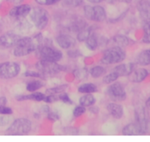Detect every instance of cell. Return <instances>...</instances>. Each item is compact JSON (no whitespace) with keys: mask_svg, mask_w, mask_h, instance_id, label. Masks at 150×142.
Here are the masks:
<instances>
[{"mask_svg":"<svg viewBox=\"0 0 150 142\" xmlns=\"http://www.w3.org/2000/svg\"><path fill=\"white\" fill-rule=\"evenodd\" d=\"M41 41L42 39L40 38V36H36L35 38L21 37L14 46L13 55L18 57L29 55L36 51L38 47L40 45Z\"/></svg>","mask_w":150,"mask_h":142,"instance_id":"cell-1","label":"cell"},{"mask_svg":"<svg viewBox=\"0 0 150 142\" xmlns=\"http://www.w3.org/2000/svg\"><path fill=\"white\" fill-rule=\"evenodd\" d=\"M32 123L26 118H18L11 122L5 133L8 136H24L32 131Z\"/></svg>","mask_w":150,"mask_h":142,"instance_id":"cell-2","label":"cell"},{"mask_svg":"<svg viewBox=\"0 0 150 142\" xmlns=\"http://www.w3.org/2000/svg\"><path fill=\"white\" fill-rule=\"evenodd\" d=\"M125 58L126 52L124 48L115 46L104 51L100 61L104 65L117 64L124 61Z\"/></svg>","mask_w":150,"mask_h":142,"instance_id":"cell-3","label":"cell"},{"mask_svg":"<svg viewBox=\"0 0 150 142\" xmlns=\"http://www.w3.org/2000/svg\"><path fill=\"white\" fill-rule=\"evenodd\" d=\"M29 16L35 27L39 30L45 29L49 22V14L43 7H35L31 10Z\"/></svg>","mask_w":150,"mask_h":142,"instance_id":"cell-4","label":"cell"},{"mask_svg":"<svg viewBox=\"0 0 150 142\" xmlns=\"http://www.w3.org/2000/svg\"><path fill=\"white\" fill-rule=\"evenodd\" d=\"M36 51L40 60L59 62L63 57L62 52L60 50L48 45H40Z\"/></svg>","mask_w":150,"mask_h":142,"instance_id":"cell-5","label":"cell"},{"mask_svg":"<svg viewBox=\"0 0 150 142\" xmlns=\"http://www.w3.org/2000/svg\"><path fill=\"white\" fill-rule=\"evenodd\" d=\"M83 14L88 20L95 22H103L107 18L105 9L101 5H85Z\"/></svg>","mask_w":150,"mask_h":142,"instance_id":"cell-6","label":"cell"},{"mask_svg":"<svg viewBox=\"0 0 150 142\" xmlns=\"http://www.w3.org/2000/svg\"><path fill=\"white\" fill-rule=\"evenodd\" d=\"M20 72L21 66L18 63L13 61L0 63V79H13L17 77Z\"/></svg>","mask_w":150,"mask_h":142,"instance_id":"cell-7","label":"cell"},{"mask_svg":"<svg viewBox=\"0 0 150 142\" xmlns=\"http://www.w3.org/2000/svg\"><path fill=\"white\" fill-rule=\"evenodd\" d=\"M38 72L42 75H55L61 72L64 67L59 64L58 62L40 60L35 65Z\"/></svg>","mask_w":150,"mask_h":142,"instance_id":"cell-8","label":"cell"},{"mask_svg":"<svg viewBox=\"0 0 150 142\" xmlns=\"http://www.w3.org/2000/svg\"><path fill=\"white\" fill-rule=\"evenodd\" d=\"M107 95L114 102H122L127 98V94L120 82H114L110 84L106 90Z\"/></svg>","mask_w":150,"mask_h":142,"instance_id":"cell-9","label":"cell"},{"mask_svg":"<svg viewBox=\"0 0 150 142\" xmlns=\"http://www.w3.org/2000/svg\"><path fill=\"white\" fill-rule=\"evenodd\" d=\"M32 7L29 4H19L10 10V16L16 19H23L29 14Z\"/></svg>","mask_w":150,"mask_h":142,"instance_id":"cell-10","label":"cell"},{"mask_svg":"<svg viewBox=\"0 0 150 142\" xmlns=\"http://www.w3.org/2000/svg\"><path fill=\"white\" fill-rule=\"evenodd\" d=\"M21 37L13 32H7L0 36V47L10 48L14 47Z\"/></svg>","mask_w":150,"mask_h":142,"instance_id":"cell-11","label":"cell"},{"mask_svg":"<svg viewBox=\"0 0 150 142\" xmlns=\"http://www.w3.org/2000/svg\"><path fill=\"white\" fill-rule=\"evenodd\" d=\"M56 41L59 47L63 49H69L76 44V40L72 36L66 34L58 35L56 38Z\"/></svg>","mask_w":150,"mask_h":142,"instance_id":"cell-12","label":"cell"},{"mask_svg":"<svg viewBox=\"0 0 150 142\" xmlns=\"http://www.w3.org/2000/svg\"><path fill=\"white\" fill-rule=\"evenodd\" d=\"M106 109L109 114L116 119H122L124 115V108L117 102L108 103L107 105Z\"/></svg>","mask_w":150,"mask_h":142,"instance_id":"cell-13","label":"cell"},{"mask_svg":"<svg viewBox=\"0 0 150 142\" xmlns=\"http://www.w3.org/2000/svg\"><path fill=\"white\" fill-rule=\"evenodd\" d=\"M135 69V65L133 63H122L116 66L113 71L115 72L119 77H127L130 76L132 72Z\"/></svg>","mask_w":150,"mask_h":142,"instance_id":"cell-14","label":"cell"},{"mask_svg":"<svg viewBox=\"0 0 150 142\" xmlns=\"http://www.w3.org/2000/svg\"><path fill=\"white\" fill-rule=\"evenodd\" d=\"M122 133L124 136L144 135L142 128L136 122H135L134 123L132 122V123L125 125L122 130Z\"/></svg>","mask_w":150,"mask_h":142,"instance_id":"cell-15","label":"cell"},{"mask_svg":"<svg viewBox=\"0 0 150 142\" xmlns=\"http://www.w3.org/2000/svg\"><path fill=\"white\" fill-rule=\"evenodd\" d=\"M149 75V71L145 68H139L133 70L131 75V80L136 83H141L148 77Z\"/></svg>","mask_w":150,"mask_h":142,"instance_id":"cell-16","label":"cell"},{"mask_svg":"<svg viewBox=\"0 0 150 142\" xmlns=\"http://www.w3.org/2000/svg\"><path fill=\"white\" fill-rule=\"evenodd\" d=\"M45 97V94L39 91H35V92H32V94H25V95H19L16 97V100L19 102L27 101V100H31V101L35 102H42L43 101Z\"/></svg>","mask_w":150,"mask_h":142,"instance_id":"cell-17","label":"cell"},{"mask_svg":"<svg viewBox=\"0 0 150 142\" xmlns=\"http://www.w3.org/2000/svg\"><path fill=\"white\" fill-rule=\"evenodd\" d=\"M138 9L142 19L146 22L150 21V1L144 0L140 1L138 5Z\"/></svg>","mask_w":150,"mask_h":142,"instance_id":"cell-18","label":"cell"},{"mask_svg":"<svg viewBox=\"0 0 150 142\" xmlns=\"http://www.w3.org/2000/svg\"><path fill=\"white\" fill-rule=\"evenodd\" d=\"M136 63L141 66H147L150 65V49L141 52L136 57Z\"/></svg>","mask_w":150,"mask_h":142,"instance_id":"cell-19","label":"cell"},{"mask_svg":"<svg viewBox=\"0 0 150 142\" xmlns=\"http://www.w3.org/2000/svg\"><path fill=\"white\" fill-rule=\"evenodd\" d=\"M113 42L117 47L125 48L131 45L133 41L127 36L124 35H117L113 38Z\"/></svg>","mask_w":150,"mask_h":142,"instance_id":"cell-20","label":"cell"},{"mask_svg":"<svg viewBox=\"0 0 150 142\" xmlns=\"http://www.w3.org/2000/svg\"><path fill=\"white\" fill-rule=\"evenodd\" d=\"M78 91L81 94H94L98 91V88L95 84L92 82H86L81 84L78 87Z\"/></svg>","mask_w":150,"mask_h":142,"instance_id":"cell-21","label":"cell"},{"mask_svg":"<svg viewBox=\"0 0 150 142\" xmlns=\"http://www.w3.org/2000/svg\"><path fill=\"white\" fill-rule=\"evenodd\" d=\"M96 103V98L92 94H84L79 98V104L86 108L94 105Z\"/></svg>","mask_w":150,"mask_h":142,"instance_id":"cell-22","label":"cell"},{"mask_svg":"<svg viewBox=\"0 0 150 142\" xmlns=\"http://www.w3.org/2000/svg\"><path fill=\"white\" fill-rule=\"evenodd\" d=\"M84 42L86 47L91 51H95L99 47V38L94 32L90 35V36Z\"/></svg>","mask_w":150,"mask_h":142,"instance_id":"cell-23","label":"cell"},{"mask_svg":"<svg viewBox=\"0 0 150 142\" xmlns=\"http://www.w3.org/2000/svg\"><path fill=\"white\" fill-rule=\"evenodd\" d=\"M44 86L43 82L40 80H34L27 82L26 85V90L29 92H35Z\"/></svg>","mask_w":150,"mask_h":142,"instance_id":"cell-24","label":"cell"},{"mask_svg":"<svg viewBox=\"0 0 150 142\" xmlns=\"http://www.w3.org/2000/svg\"><path fill=\"white\" fill-rule=\"evenodd\" d=\"M105 72H106L105 69L102 66H95L89 70V74H90L91 77L95 79H98V78L103 76Z\"/></svg>","mask_w":150,"mask_h":142,"instance_id":"cell-25","label":"cell"},{"mask_svg":"<svg viewBox=\"0 0 150 142\" xmlns=\"http://www.w3.org/2000/svg\"><path fill=\"white\" fill-rule=\"evenodd\" d=\"M68 88V85L66 84H63V85H57V86L52 87V88H49L45 91V93L47 94H59L61 93L64 92Z\"/></svg>","mask_w":150,"mask_h":142,"instance_id":"cell-26","label":"cell"},{"mask_svg":"<svg viewBox=\"0 0 150 142\" xmlns=\"http://www.w3.org/2000/svg\"><path fill=\"white\" fill-rule=\"evenodd\" d=\"M92 33H93V32H92V28L89 27H86V28H84L83 29L81 30L80 32H78L77 39L79 41H82L83 42V41H86Z\"/></svg>","mask_w":150,"mask_h":142,"instance_id":"cell-27","label":"cell"},{"mask_svg":"<svg viewBox=\"0 0 150 142\" xmlns=\"http://www.w3.org/2000/svg\"><path fill=\"white\" fill-rule=\"evenodd\" d=\"M119 77H120L119 75L115 72L112 71L111 73L104 75L103 77V83L107 84V85H110V84L116 82Z\"/></svg>","mask_w":150,"mask_h":142,"instance_id":"cell-28","label":"cell"},{"mask_svg":"<svg viewBox=\"0 0 150 142\" xmlns=\"http://www.w3.org/2000/svg\"><path fill=\"white\" fill-rule=\"evenodd\" d=\"M142 42L150 44V21L146 22L144 27V35L142 37Z\"/></svg>","mask_w":150,"mask_h":142,"instance_id":"cell-29","label":"cell"},{"mask_svg":"<svg viewBox=\"0 0 150 142\" xmlns=\"http://www.w3.org/2000/svg\"><path fill=\"white\" fill-rule=\"evenodd\" d=\"M88 71L87 69H76V70L73 72V75H75L77 79L79 80H83V79H86L87 77V75H88Z\"/></svg>","mask_w":150,"mask_h":142,"instance_id":"cell-30","label":"cell"},{"mask_svg":"<svg viewBox=\"0 0 150 142\" xmlns=\"http://www.w3.org/2000/svg\"><path fill=\"white\" fill-rule=\"evenodd\" d=\"M86 107L79 105L76 106V107L73 109V115L74 117L79 118L80 117V116H83V115L86 113Z\"/></svg>","mask_w":150,"mask_h":142,"instance_id":"cell-31","label":"cell"},{"mask_svg":"<svg viewBox=\"0 0 150 142\" xmlns=\"http://www.w3.org/2000/svg\"><path fill=\"white\" fill-rule=\"evenodd\" d=\"M63 4L67 7H77L83 4V0H63Z\"/></svg>","mask_w":150,"mask_h":142,"instance_id":"cell-32","label":"cell"},{"mask_svg":"<svg viewBox=\"0 0 150 142\" xmlns=\"http://www.w3.org/2000/svg\"><path fill=\"white\" fill-rule=\"evenodd\" d=\"M58 97H59V100L62 101V103H65V104H67V105L73 104V101H72L71 98H70V96L68 95V94L66 93L65 91L59 94Z\"/></svg>","mask_w":150,"mask_h":142,"instance_id":"cell-33","label":"cell"},{"mask_svg":"<svg viewBox=\"0 0 150 142\" xmlns=\"http://www.w3.org/2000/svg\"><path fill=\"white\" fill-rule=\"evenodd\" d=\"M59 100V97L57 96L54 95V94H48V95H45V99H44L43 102L46 103H54L56 102H57Z\"/></svg>","mask_w":150,"mask_h":142,"instance_id":"cell-34","label":"cell"},{"mask_svg":"<svg viewBox=\"0 0 150 142\" xmlns=\"http://www.w3.org/2000/svg\"><path fill=\"white\" fill-rule=\"evenodd\" d=\"M25 77H35V78H41L42 75L40 72H35V71H26L24 73Z\"/></svg>","mask_w":150,"mask_h":142,"instance_id":"cell-35","label":"cell"},{"mask_svg":"<svg viewBox=\"0 0 150 142\" xmlns=\"http://www.w3.org/2000/svg\"><path fill=\"white\" fill-rule=\"evenodd\" d=\"M13 113V109L6 105H0V115H11Z\"/></svg>","mask_w":150,"mask_h":142,"instance_id":"cell-36","label":"cell"},{"mask_svg":"<svg viewBox=\"0 0 150 142\" xmlns=\"http://www.w3.org/2000/svg\"><path fill=\"white\" fill-rule=\"evenodd\" d=\"M59 1L61 0H35V1L40 5H52Z\"/></svg>","mask_w":150,"mask_h":142,"instance_id":"cell-37","label":"cell"},{"mask_svg":"<svg viewBox=\"0 0 150 142\" xmlns=\"http://www.w3.org/2000/svg\"><path fill=\"white\" fill-rule=\"evenodd\" d=\"M10 122L8 115H0V127L5 126Z\"/></svg>","mask_w":150,"mask_h":142,"instance_id":"cell-38","label":"cell"},{"mask_svg":"<svg viewBox=\"0 0 150 142\" xmlns=\"http://www.w3.org/2000/svg\"><path fill=\"white\" fill-rule=\"evenodd\" d=\"M47 117H48V119L50 121H52V122H56V121L59 120V115L57 113H54V112L52 111L48 112V116H47Z\"/></svg>","mask_w":150,"mask_h":142,"instance_id":"cell-39","label":"cell"},{"mask_svg":"<svg viewBox=\"0 0 150 142\" xmlns=\"http://www.w3.org/2000/svg\"><path fill=\"white\" fill-rule=\"evenodd\" d=\"M89 108H89V110H90L91 113H94V114H97V113H99V108H98L94 107V105L91 106V107Z\"/></svg>","mask_w":150,"mask_h":142,"instance_id":"cell-40","label":"cell"},{"mask_svg":"<svg viewBox=\"0 0 150 142\" xmlns=\"http://www.w3.org/2000/svg\"><path fill=\"white\" fill-rule=\"evenodd\" d=\"M7 98L4 97H0V105H7Z\"/></svg>","mask_w":150,"mask_h":142,"instance_id":"cell-41","label":"cell"},{"mask_svg":"<svg viewBox=\"0 0 150 142\" xmlns=\"http://www.w3.org/2000/svg\"><path fill=\"white\" fill-rule=\"evenodd\" d=\"M145 106H146V108L150 110V97H148L147 100L145 102Z\"/></svg>","mask_w":150,"mask_h":142,"instance_id":"cell-42","label":"cell"},{"mask_svg":"<svg viewBox=\"0 0 150 142\" xmlns=\"http://www.w3.org/2000/svg\"><path fill=\"white\" fill-rule=\"evenodd\" d=\"M86 1H88L90 3H92V4H99V3L102 2L103 0H86Z\"/></svg>","mask_w":150,"mask_h":142,"instance_id":"cell-43","label":"cell"},{"mask_svg":"<svg viewBox=\"0 0 150 142\" xmlns=\"http://www.w3.org/2000/svg\"><path fill=\"white\" fill-rule=\"evenodd\" d=\"M7 1H10L12 3H14L15 4H19L23 1V0H7Z\"/></svg>","mask_w":150,"mask_h":142,"instance_id":"cell-44","label":"cell"},{"mask_svg":"<svg viewBox=\"0 0 150 142\" xmlns=\"http://www.w3.org/2000/svg\"><path fill=\"white\" fill-rule=\"evenodd\" d=\"M117 1H120V2H123V3H126V4H129L132 1V0H117Z\"/></svg>","mask_w":150,"mask_h":142,"instance_id":"cell-45","label":"cell"},{"mask_svg":"<svg viewBox=\"0 0 150 142\" xmlns=\"http://www.w3.org/2000/svg\"><path fill=\"white\" fill-rule=\"evenodd\" d=\"M103 1H106L107 2H108V3H114V2H115L117 0H103Z\"/></svg>","mask_w":150,"mask_h":142,"instance_id":"cell-46","label":"cell"}]
</instances>
